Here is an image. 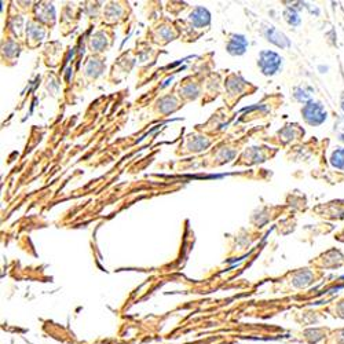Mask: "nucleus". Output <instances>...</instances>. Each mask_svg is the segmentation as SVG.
<instances>
[{
	"label": "nucleus",
	"mask_w": 344,
	"mask_h": 344,
	"mask_svg": "<svg viewBox=\"0 0 344 344\" xmlns=\"http://www.w3.org/2000/svg\"><path fill=\"white\" fill-rule=\"evenodd\" d=\"M285 18H287V21L291 24V25L296 26L300 24V18L299 15L296 14V11L295 10H292V8H289V10H287L285 11Z\"/></svg>",
	"instance_id": "obj_6"
},
{
	"label": "nucleus",
	"mask_w": 344,
	"mask_h": 344,
	"mask_svg": "<svg viewBox=\"0 0 344 344\" xmlns=\"http://www.w3.org/2000/svg\"><path fill=\"white\" fill-rule=\"evenodd\" d=\"M258 65L263 75L273 76L280 70L281 65H282V58L273 51H261Z\"/></svg>",
	"instance_id": "obj_1"
},
{
	"label": "nucleus",
	"mask_w": 344,
	"mask_h": 344,
	"mask_svg": "<svg viewBox=\"0 0 344 344\" xmlns=\"http://www.w3.org/2000/svg\"><path fill=\"white\" fill-rule=\"evenodd\" d=\"M247 45H248V42L244 36L233 35V36H230L229 43H227V51L231 55H242L247 50Z\"/></svg>",
	"instance_id": "obj_3"
},
{
	"label": "nucleus",
	"mask_w": 344,
	"mask_h": 344,
	"mask_svg": "<svg viewBox=\"0 0 344 344\" xmlns=\"http://www.w3.org/2000/svg\"><path fill=\"white\" fill-rule=\"evenodd\" d=\"M332 166L344 170V149H338L336 152L332 154Z\"/></svg>",
	"instance_id": "obj_5"
},
{
	"label": "nucleus",
	"mask_w": 344,
	"mask_h": 344,
	"mask_svg": "<svg viewBox=\"0 0 344 344\" xmlns=\"http://www.w3.org/2000/svg\"><path fill=\"white\" fill-rule=\"evenodd\" d=\"M266 36H267L270 42H273L278 47H288L289 45V40L282 33H280L277 29H274L273 26H270V28L266 29Z\"/></svg>",
	"instance_id": "obj_4"
},
{
	"label": "nucleus",
	"mask_w": 344,
	"mask_h": 344,
	"mask_svg": "<svg viewBox=\"0 0 344 344\" xmlns=\"http://www.w3.org/2000/svg\"><path fill=\"white\" fill-rule=\"evenodd\" d=\"M301 113L304 116L307 123L311 124V126H318V124H321V123H324L326 120V112L324 110L321 103H308V105H306L303 108Z\"/></svg>",
	"instance_id": "obj_2"
}]
</instances>
